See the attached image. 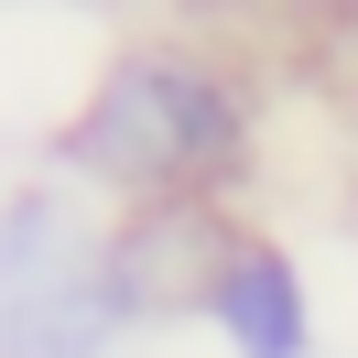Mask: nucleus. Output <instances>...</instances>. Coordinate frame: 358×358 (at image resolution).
Wrapping results in <instances>:
<instances>
[{
  "mask_svg": "<svg viewBox=\"0 0 358 358\" xmlns=\"http://www.w3.org/2000/svg\"><path fill=\"white\" fill-rule=\"evenodd\" d=\"M217 315H228V336H239L250 358H304V293H293V271L271 261V250L228 261V282H217Z\"/></svg>",
  "mask_w": 358,
  "mask_h": 358,
  "instance_id": "nucleus-3",
  "label": "nucleus"
},
{
  "mask_svg": "<svg viewBox=\"0 0 358 358\" xmlns=\"http://www.w3.org/2000/svg\"><path fill=\"white\" fill-rule=\"evenodd\" d=\"M228 141H239V120H228V98L206 87L196 66L131 55V66L109 76V98L76 120L66 152L87 163V174H109V185H174V174H196V163H217Z\"/></svg>",
  "mask_w": 358,
  "mask_h": 358,
  "instance_id": "nucleus-1",
  "label": "nucleus"
},
{
  "mask_svg": "<svg viewBox=\"0 0 358 358\" xmlns=\"http://www.w3.org/2000/svg\"><path fill=\"white\" fill-rule=\"evenodd\" d=\"M87 239H76V217L55 196H33V206H11L0 217V315H22V304H44V293H66V282H87Z\"/></svg>",
  "mask_w": 358,
  "mask_h": 358,
  "instance_id": "nucleus-2",
  "label": "nucleus"
}]
</instances>
